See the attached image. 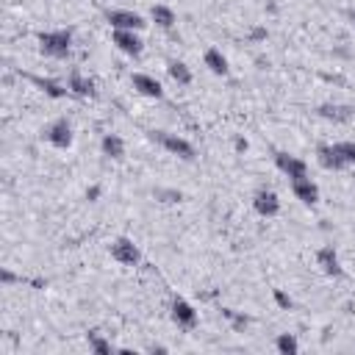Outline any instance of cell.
<instances>
[{"mask_svg": "<svg viewBox=\"0 0 355 355\" xmlns=\"http://www.w3.org/2000/svg\"><path fill=\"white\" fill-rule=\"evenodd\" d=\"M36 89H42L47 97H53V100H64L67 94H69V89L67 86H61L58 80H53V78H39V75H25Z\"/></svg>", "mask_w": 355, "mask_h": 355, "instance_id": "9a60e30c", "label": "cell"}, {"mask_svg": "<svg viewBox=\"0 0 355 355\" xmlns=\"http://www.w3.org/2000/svg\"><path fill=\"white\" fill-rule=\"evenodd\" d=\"M39 50L50 58H67L72 50V31H44L36 36Z\"/></svg>", "mask_w": 355, "mask_h": 355, "instance_id": "6da1fadb", "label": "cell"}, {"mask_svg": "<svg viewBox=\"0 0 355 355\" xmlns=\"http://www.w3.org/2000/svg\"><path fill=\"white\" fill-rule=\"evenodd\" d=\"M169 316H172V322H175L178 327H183V330H194V327H197V311H194V305L186 302L183 297H175V300H172Z\"/></svg>", "mask_w": 355, "mask_h": 355, "instance_id": "5b68a950", "label": "cell"}, {"mask_svg": "<svg viewBox=\"0 0 355 355\" xmlns=\"http://www.w3.org/2000/svg\"><path fill=\"white\" fill-rule=\"evenodd\" d=\"M111 42H114L125 55H133V58H139L141 50H144V42L136 36V31H114V33H111Z\"/></svg>", "mask_w": 355, "mask_h": 355, "instance_id": "ba28073f", "label": "cell"}, {"mask_svg": "<svg viewBox=\"0 0 355 355\" xmlns=\"http://www.w3.org/2000/svg\"><path fill=\"white\" fill-rule=\"evenodd\" d=\"M316 161H319V166L327 169V172H341V169H347L344 158L338 155V150H336L333 144H319V147H316Z\"/></svg>", "mask_w": 355, "mask_h": 355, "instance_id": "30bf717a", "label": "cell"}, {"mask_svg": "<svg viewBox=\"0 0 355 355\" xmlns=\"http://www.w3.org/2000/svg\"><path fill=\"white\" fill-rule=\"evenodd\" d=\"M153 139H155V141H158L164 150H169L172 155L183 158V161H191V158H194V147H191L186 139L175 136V133H166V130H155V133H153Z\"/></svg>", "mask_w": 355, "mask_h": 355, "instance_id": "3957f363", "label": "cell"}, {"mask_svg": "<svg viewBox=\"0 0 355 355\" xmlns=\"http://www.w3.org/2000/svg\"><path fill=\"white\" fill-rule=\"evenodd\" d=\"M166 72H169V78L175 80V83H180V86H189L191 83V72H189V67L183 64V61H169L166 64Z\"/></svg>", "mask_w": 355, "mask_h": 355, "instance_id": "ffe728a7", "label": "cell"}, {"mask_svg": "<svg viewBox=\"0 0 355 355\" xmlns=\"http://www.w3.org/2000/svg\"><path fill=\"white\" fill-rule=\"evenodd\" d=\"M111 258H114L116 263H122V266H136V263L141 261V252H139V247H136L128 236H119V239H114V244H111Z\"/></svg>", "mask_w": 355, "mask_h": 355, "instance_id": "277c9868", "label": "cell"}, {"mask_svg": "<svg viewBox=\"0 0 355 355\" xmlns=\"http://www.w3.org/2000/svg\"><path fill=\"white\" fill-rule=\"evenodd\" d=\"M236 150H247V139H236Z\"/></svg>", "mask_w": 355, "mask_h": 355, "instance_id": "484cf974", "label": "cell"}, {"mask_svg": "<svg viewBox=\"0 0 355 355\" xmlns=\"http://www.w3.org/2000/svg\"><path fill=\"white\" fill-rule=\"evenodd\" d=\"M333 147L338 150V155L344 158V164H347V166H352V164H355V141H336Z\"/></svg>", "mask_w": 355, "mask_h": 355, "instance_id": "603a6c76", "label": "cell"}, {"mask_svg": "<svg viewBox=\"0 0 355 355\" xmlns=\"http://www.w3.org/2000/svg\"><path fill=\"white\" fill-rule=\"evenodd\" d=\"M291 191H294V197H297L302 205H316V200H319V186H316L311 178H297V180H291Z\"/></svg>", "mask_w": 355, "mask_h": 355, "instance_id": "7c38bea8", "label": "cell"}, {"mask_svg": "<svg viewBox=\"0 0 355 355\" xmlns=\"http://www.w3.org/2000/svg\"><path fill=\"white\" fill-rule=\"evenodd\" d=\"M252 208H255L261 216H277L280 200H277V194H275L272 189H261V191H255V197H252Z\"/></svg>", "mask_w": 355, "mask_h": 355, "instance_id": "8fae6325", "label": "cell"}, {"mask_svg": "<svg viewBox=\"0 0 355 355\" xmlns=\"http://www.w3.org/2000/svg\"><path fill=\"white\" fill-rule=\"evenodd\" d=\"M105 19L114 31H141L147 22L141 19V14L136 11H128V8H108L105 11Z\"/></svg>", "mask_w": 355, "mask_h": 355, "instance_id": "7a4b0ae2", "label": "cell"}, {"mask_svg": "<svg viewBox=\"0 0 355 355\" xmlns=\"http://www.w3.org/2000/svg\"><path fill=\"white\" fill-rule=\"evenodd\" d=\"M275 166L288 178V180H297V178H308V164L297 155H288V153H275Z\"/></svg>", "mask_w": 355, "mask_h": 355, "instance_id": "52a82bcc", "label": "cell"}, {"mask_svg": "<svg viewBox=\"0 0 355 355\" xmlns=\"http://www.w3.org/2000/svg\"><path fill=\"white\" fill-rule=\"evenodd\" d=\"M0 280H3L6 286H11V283H22V277H17V275H11L8 269H3V272H0Z\"/></svg>", "mask_w": 355, "mask_h": 355, "instance_id": "d4e9b609", "label": "cell"}, {"mask_svg": "<svg viewBox=\"0 0 355 355\" xmlns=\"http://www.w3.org/2000/svg\"><path fill=\"white\" fill-rule=\"evenodd\" d=\"M150 19H153L158 28L169 31V28L175 25V11H172L169 6H153V8H150Z\"/></svg>", "mask_w": 355, "mask_h": 355, "instance_id": "d6986e66", "label": "cell"}, {"mask_svg": "<svg viewBox=\"0 0 355 355\" xmlns=\"http://www.w3.org/2000/svg\"><path fill=\"white\" fill-rule=\"evenodd\" d=\"M97 194H100V189H97V186H94V189H89V191H86V197H89V200H94V197H97Z\"/></svg>", "mask_w": 355, "mask_h": 355, "instance_id": "4316f807", "label": "cell"}, {"mask_svg": "<svg viewBox=\"0 0 355 355\" xmlns=\"http://www.w3.org/2000/svg\"><path fill=\"white\" fill-rule=\"evenodd\" d=\"M44 139L53 144V147H58V150H67L69 144H72V125H69V119H55V122H50L47 128H44Z\"/></svg>", "mask_w": 355, "mask_h": 355, "instance_id": "8992f818", "label": "cell"}, {"mask_svg": "<svg viewBox=\"0 0 355 355\" xmlns=\"http://www.w3.org/2000/svg\"><path fill=\"white\" fill-rule=\"evenodd\" d=\"M89 347H92L97 355H111V352H114V347H111L103 336H97V333H89Z\"/></svg>", "mask_w": 355, "mask_h": 355, "instance_id": "7402d4cb", "label": "cell"}, {"mask_svg": "<svg viewBox=\"0 0 355 355\" xmlns=\"http://www.w3.org/2000/svg\"><path fill=\"white\" fill-rule=\"evenodd\" d=\"M272 294H275V302H277V305H280V308H286V311H288V308H291V297H288V294H283V291H280V288H275V291H272Z\"/></svg>", "mask_w": 355, "mask_h": 355, "instance_id": "cb8c5ba5", "label": "cell"}, {"mask_svg": "<svg viewBox=\"0 0 355 355\" xmlns=\"http://www.w3.org/2000/svg\"><path fill=\"white\" fill-rule=\"evenodd\" d=\"M319 116L333 119V122H347V119L352 116V108H349V105H333V103H324V105H319Z\"/></svg>", "mask_w": 355, "mask_h": 355, "instance_id": "ac0fdd59", "label": "cell"}, {"mask_svg": "<svg viewBox=\"0 0 355 355\" xmlns=\"http://www.w3.org/2000/svg\"><path fill=\"white\" fill-rule=\"evenodd\" d=\"M202 61H205V67H208L214 75H227V58L222 55V50L208 47L205 55H202Z\"/></svg>", "mask_w": 355, "mask_h": 355, "instance_id": "e0dca14e", "label": "cell"}, {"mask_svg": "<svg viewBox=\"0 0 355 355\" xmlns=\"http://www.w3.org/2000/svg\"><path fill=\"white\" fill-rule=\"evenodd\" d=\"M67 89H69V94H75V97H94V83L83 75V72H78V69H72L69 72V78H67Z\"/></svg>", "mask_w": 355, "mask_h": 355, "instance_id": "5bb4252c", "label": "cell"}, {"mask_svg": "<svg viewBox=\"0 0 355 355\" xmlns=\"http://www.w3.org/2000/svg\"><path fill=\"white\" fill-rule=\"evenodd\" d=\"M316 263H319L322 272L330 275V277H341V275H344V269H341V263H338V255H336V250H333L330 244L316 250Z\"/></svg>", "mask_w": 355, "mask_h": 355, "instance_id": "4fadbf2b", "label": "cell"}, {"mask_svg": "<svg viewBox=\"0 0 355 355\" xmlns=\"http://www.w3.org/2000/svg\"><path fill=\"white\" fill-rule=\"evenodd\" d=\"M100 147H103V155H108V158H114V161L125 158V141H122L116 133H105L103 141H100Z\"/></svg>", "mask_w": 355, "mask_h": 355, "instance_id": "2e32d148", "label": "cell"}, {"mask_svg": "<svg viewBox=\"0 0 355 355\" xmlns=\"http://www.w3.org/2000/svg\"><path fill=\"white\" fill-rule=\"evenodd\" d=\"M130 83H133V89H136L139 94H144V97H153V100H161V97H164V86H161L153 75H147V72H136V75L130 78Z\"/></svg>", "mask_w": 355, "mask_h": 355, "instance_id": "9c48e42d", "label": "cell"}, {"mask_svg": "<svg viewBox=\"0 0 355 355\" xmlns=\"http://www.w3.org/2000/svg\"><path fill=\"white\" fill-rule=\"evenodd\" d=\"M275 349H277L280 355H294V352L300 349V344H297V338H294L291 333H280V336L275 338Z\"/></svg>", "mask_w": 355, "mask_h": 355, "instance_id": "44dd1931", "label": "cell"}, {"mask_svg": "<svg viewBox=\"0 0 355 355\" xmlns=\"http://www.w3.org/2000/svg\"><path fill=\"white\" fill-rule=\"evenodd\" d=\"M349 19H352V25H355V11H352V14H349Z\"/></svg>", "mask_w": 355, "mask_h": 355, "instance_id": "83f0119b", "label": "cell"}]
</instances>
